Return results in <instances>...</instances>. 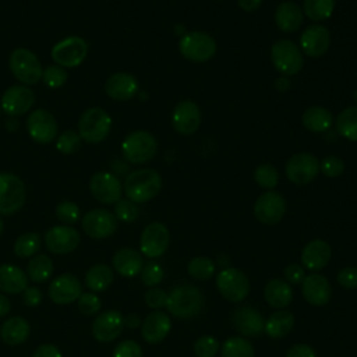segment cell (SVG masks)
I'll return each mask as SVG.
<instances>
[{
  "instance_id": "cell-1",
  "label": "cell",
  "mask_w": 357,
  "mask_h": 357,
  "mask_svg": "<svg viewBox=\"0 0 357 357\" xmlns=\"http://www.w3.org/2000/svg\"><path fill=\"white\" fill-rule=\"evenodd\" d=\"M162 188V177L153 169H138L124 180V194L135 204H144L155 198Z\"/></svg>"
},
{
  "instance_id": "cell-2",
  "label": "cell",
  "mask_w": 357,
  "mask_h": 357,
  "mask_svg": "<svg viewBox=\"0 0 357 357\" xmlns=\"http://www.w3.org/2000/svg\"><path fill=\"white\" fill-rule=\"evenodd\" d=\"M204 294L192 284H180L167 294V311L181 319L197 317L204 308Z\"/></svg>"
},
{
  "instance_id": "cell-3",
  "label": "cell",
  "mask_w": 357,
  "mask_h": 357,
  "mask_svg": "<svg viewBox=\"0 0 357 357\" xmlns=\"http://www.w3.org/2000/svg\"><path fill=\"white\" fill-rule=\"evenodd\" d=\"M158 151V142L155 137L144 130H137L128 134L123 144L121 152L127 162L132 165H142L155 158Z\"/></svg>"
},
{
  "instance_id": "cell-4",
  "label": "cell",
  "mask_w": 357,
  "mask_h": 357,
  "mask_svg": "<svg viewBox=\"0 0 357 357\" xmlns=\"http://www.w3.org/2000/svg\"><path fill=\"white\" fill-rule=\"evenodd\" d=\"M112 128V119L100 107H91L78 120V134L89 144H99L106 139Z\"/></svg>"
},
{
  "instance_id": "cell-5",
  "label": "cell",
  "mask_w": 357,
  "mask_h": 357,
  "mask_svg": "<svg viewBox=\"0 0 357 357\" xmlns=\"http://www.w3.org/2000/svg\"><path fill=\"white\" fill-rule=\"evenodd\" d=\"M13 75L25 85H35L42 79V64L39 59L28 49L18 47L13 50L8 61Z\"/></svg>"
},
{
  "instance_id": "cell-6",
  "label": "cell",
  "mask_w": 357,
  "mask_h": 357,
  "mask_svg": "<svg viewBox=\"0 0 357 357\" xmlns=\"http://www.w3.org/2000/svg\"><path fill=\"white\" fill-rule=\"evenodd\" d=\"M181 56L194 63H204L212 59L216 53L215 39L205 32H188L178 42Z\"/></svg>"
},
{
  "instance_id": "cell-7",
  "label": "cell",
  "mask_w": 357,
  "mask_h": 357,
  "mask_svg": "<svg viewBox=\"0 0 357 357\" xmlns=\"http://www.w3.org/2000/svg\"><path fill=\"white\" fill-rule=\"evenodd\" d=\"M271 60L275 68L284 77L297 74L304 64L301 50L289 39H280L273 43L271 49Z\"/></svg>"
},
{
  "instance_id": "cell-8",
  "label": "cell",
  "mask_w": 357,
  "mask_h": 357,
  "mask_svg": "<svg viewBox=\"0 0 357 357\" xmlns=\"http://www.w3.org/2000/svg\"><path fill=\"white\" fill-rule=\"evenodd\" d=\"M26 197L22 180L13 173H0V215L18 212Z\"/></svg>"
},
{
  "instance_id": "cell-9",
  "label": "cell",
  "mask_w": 357,
  "mask_h": 357,
  "mask_svg": "<svg viewBox=\"0 0 357 357\" xmlns=\"http://www.w3.org/2000/svg\"><path fill=\"white\" fill-rule=\"evenodd\" d=\"M216 287L226 300L240 303L248 296L250 280L241 271L236 268H225L218 273Z\"/></svg>"
},
{
  "instance_id": "cell-10",
  "label": "cell",
  "mask_w": 357,
  "mask_h": 357,
  "mask_svg": "<svg viewBox=\"0 0 357 357\" xmlns=\"http://www.w3.org/2000/svg\"><path fill=\"white\" fill-rule=\"evenodd\" d=\"M88 54V43L79 36H67L52 47V59L60 67H77Z\"/></svg>"
},
{
  "instance_id": "cell-11",
  "label": "cell",
  "mask_w": 357,
  "mask_h": 357,
  "mask_svg": "<svg viewBox=\"0 0 357 357\" xmlns=\"http://www.w3.org/2000/svg\"><path fill=\"white\" fill-rule=\"evenodd\" d=\"M286 177L297 185L308 184L312 181L318 172H319V162L318 159L307 152H300L293 155L284 167Z\"/></svg>"
},
{
  "instance_id": "cell-12",
  "label": "cell",
  "mask_w": 357,
  "mask_h": 357,
  "mask_svg": "<svg viewBox=\"0 0 357 357\" xmlns=\"http://www.w3.org/2000/svg\"><path fill=\"white\" fill-rule=\"evenodd\" d=\"M170 244V233L160 222L148 225L139 237L141 252L148 258H158L163 255Z\"/></svg>"
},
{
  "instance_id": "cell-13",
  "label": "cell",
  "mask_w": 357,
  "mask_h": 357,
  "mask_svg": "<svg viewBox=\"0 0 357 357\" xmlns=\"http://www.w3.org/2000/svg\"><path fill=\"white\" fill-rule=\"evenodd\" d=\"M81 225L85 234H88L92 238L102 240L110 237L116 231L117 219L112 212L102 208H96L84 215Z\"/></svg>"
},
{
  "instance_id": "cell-14",
  "label": "cell",
  "mask_w": 357,
  "mask_h": 357,
  "mask_svg": "<svg viewBox=\"0 0 357 357\" xmlns=\"http://www.w3.org/2000/svg\"><path fill=\"white\" fill-rule=\"evenodd\" d=\"M89 190L93 198L102 204H116L123 194L120 180L109 172L95 173L89 180Z\"/></svg>"
},
{
  "instance_id": "cell-15",
  "label": "cell",
  "mask_w": 357,
  "mask_h": 357,
  "mask_svg": "<svg viewBox=\"0 0 357 357\" xmlns=\"http://www.w3.org/2000/svg\"><path fill=\"white\" fill-rule=\"evenodd\" d=\"M286 212V201L276 191H266L254 204V215L264 225L278 223Z\"/></svg>"
},
{
  "instance_id": "cell-16",
  "label": "cell",
  "mask_w": 357,
  "mask_h": 357,
  "mask_svg": "<svg viewBox=\"0 0 357 357\" xmlns=\"http://www.w3.org/2000/svg\"><path fill=\"white\" fill-rule=\"evenodd\" d=\"M26 128L31 138L39 144L52 142L56 138L59 130L54 116L45 109H36L29 114L26 120Z\"/></svg>"
},
{
  "instance_id": "cell-17",
  "label": "cell",
  "mask_w": 357,
  "mask_h": 357,
  "mask_svg": "<svg viewBox=\"0 0 357 357\" xmlns=\"http://www.w3.org/2000/svg\"><path fill=\"white\" fill-rule=\"evenodd\" d=\"M47 294L56 304H71L82 294V284L77 276L63 273L50 282Z\"/></svg>"
},
{
  "instance_id": "cell-18",
  "label": "cell",
  "mask_w": 357,
  "mask_h": 357,
  "mask_svg": "<svg viewBox=\"0 0 357 357\" xmlns=\"http://www.w3.org/2000/svg\"><path fill=\"white\" fill-rule=\"evenodd\" d=\"M33 102L35 95L28 86L11 85L1 96V109L7 116L15 117L26 113L32 107Z\"/></svg>"
},
{
  "instance_id": "cell-19",
  "label": "cell",
  "mask_w": 357,
  "mask_h": 357,
  "mask_svg": "<svg viewBox=\"0 0 357 357\" xmlns=\"http://www.w3.org/2000/svg\"><path fill=\"white\" fill-rule=\"evenodd\" d=\"M172 123L177 132L183 135L194 134L201 124V110L192 100L178 102L172 113Z\"/></svg>"
},
{
  "instance_id": "cell-20",
  "label": "cell",
  "mask_w": 357,
  "mask_h": 357,
  "mask_svg": "<svg viewBox=\"0 0 357 357\" xmlns=\"http://www.w3.org/2000/svg\"><path fill=\"white\" fill-rule=\"evenodd\" d=\"M45 244L53 254H68L79 244V233L67 225L53 226L45 234Z\"/></svg>"
},
{
  "instance_id": "cell-21",
  "label": "cell",
  "mask_w": 357,
  "mask_h": 357,
  "mask_svg": "<svg viewBox=\"0 0 357 357\" xmlns=\"http://www.w3.org/2000/svg\"><path fill=\"white\" fill-rule=\"evenodd\" d=\"M124 328V317L117 310L100 312L92 324V335L98 342L109 343L119 337Z\"/></svg>"
},
{
  "instance_id": "cell-22",
  "label": "cell",
  "mask_w": 357,
  "mask_h": 357,
  "mask_svg": "<svg viewBox=\"0 0 357 357\" xmlns=\"http://www.w3.org/2000/svg\"><path fill=\"white\" fill-rule=\"evenodd\" d=\"M331 45V33L326 26L308 25L300 36V47L310 57H319L326 53Z\"/></svg>"
},
{
  "instance_id": "cell-23",
  "label": "cell",
  "mask_w": 357,
  "mask_h": 357,
  "mask_svg": "<svg viewBox=\"0 0 357 357\" xmlns=\"http://www.w3.org/2000/svg\"><path fill=\"white\" fill-rule=\"evenodd\" d=\"M233 324L238 333L247 337H255L262 333L265 321L258 310L250 305H241L233 312Z\"/></svg>"
},
{
  "instance_id": "cell-24",
  "label": "cell",
  "mask_w": 357,
  "mask_h": 357,
  "mask_svg": "<svg viewBox=\"0 0 357 357\" xmlns=\"http://www.w3.org/2000/svg\"><path fill=\"white\" fill-rule=\"evenodd\" d=\"M301 290L304 298L315 307L325 305L331 296H332V289L329 280L321 275V273H311L304 278L301 282Z\"/></svg>"
},
{
  "instance_id": "cell-25",
  "label": "cell",
  "mask_w": 357,
  "mask_h": 357,
  "mask_svg": "<svg viewBox=\"0 0 357 357\" xmlns=\"http://www.w3.org/2000/svg\"><path fill=\"white\" fill-rule=\"evenodd\" d=\"M106 93L116 100H128L138 92V81L130 73H114L105 82Z\"/></svg>"
},
{
  "instance_id": "cell-26",
  "label": "cell",
  "mask_w": 357,
  "mask_h": 357,
  "mask_svg": "<svg viewBox=\"0 0 357 357\" xmlns=\"http://www.w3.org/2000/svg\"><path fill=\"white\" fill-rule=\"evenodd\" d=\"M170 329H172L170 317L162 311L151 312L141 324V335L144 340L152 344L162 342L169 335Z\"/></svg>"
},
{
  "instance_id": "cell-27",
  "label": "cell",
  "mask_w": 357,
  "mask_h": 357,
  "mask_svg": "<svg viewBox=\"0 0 357 357\" xmlns=\"http://www.w3.org/2000/svg\"><path fill=\"white\" fill-rule=\"evenodd\" d=\"M331 259V247L324 240H312L310 241L301 252L303 266L311 272H318L324 269Z\"/></svg>"
},
{
  "instance_id": "cell-28",
  "label": "cell",
  "mask_w": 357,
  "mask_h": 357,
  "mask_svg": "<svg viewBox=\"0 0 357 357\" xmlns=\"http://www.w3.org/2000/svg\"><path fill=\"white\" fill-rule=\"evenodd\" d=\"M304 20V13L294 1H283L275 11V22L283 32H296Z\"/></svg>"
},
{
  "instance_id": "cell-29",
  "label": "cell",
  "mask_w": 357,
  "mask_h": 357,
  "mask_svg": "<svg viewBox=\"0 0 357 357\" xmlns=\"http://www.w3.org/2000/svg\"><path fill=\"white\" fill-rule=\"evenodd\" d=\"M113 268L117 273L126 278H132L138 275L144 266L142 255L134 248L119 250L112 259Z\"/></svg>"
},
{
  "instance_id": "cell-30",
  "label": "cell",
  "mask_w": 357,
  "mask_h": 357,
  "mask_svg": "<svg viewBox=\"0 0 357 357\" xmlns=\"http://www.w3.org/2000/svg\"><path fill=\"white\" fill-rule=\"evenodd\" d=\"M28 287L26 273L15 265L0 266V290L8 294L22 293Z\"/></svg>"
},
{
  "instance_id": "cell-31",
  "label": "cell",
  "mask_w": 357,
  "mask_h": 357,
  "mask_svg": "<svg viewBox=\"0 0 357 357\" xmlns=\"http://www.w3.org/2000/svg\"><path fill=\"white\" fill-rule=\"evenodd\" d=\"M265 300L273 308H284L293 300V290L290 284L283 279H271L264 290Z\"/></svg>"
},
{
  "instance_id": "cell-32",
  "label": "cell",
  "mask_w": 357,
  "mask_h": 357,
  "mask_svg": "<svg viewBox=\"0 0 357 357\" xmlns=\"http://www.w3.org/2000/svg\"><path fill=\"white\" fill-rule=\"evenodd\" d=\"M31 332L29 322L22 317L8 318L0 328V336L4 343L10 346H17L24 343Z\"/></svg>"
},
{
  "instance_id": "cell-33",
  "label": "cell",
  "mask_w": 357,
  "mask_h": 357,
  "mask_svg": "<svg viewBox=\"0 0 357 357\" xmlns=\"http://www.w3.org/2000/svg\"><path fill=\"white\" fill-rule=\"evenodd\" d=\"M303 126L312 132H325L331 128L333 117L332 113L322 106H311L303 113Z\"/></svg>"
},
{
  "instance_id": "cell-34",
  "label": "cell",
  "mask_w": 357,
  "mask_h": 357,
  "mask_svg": "<svg viewBox=\"0 0 357 357\" xmlns=\"http://www.w3.org/2000/svg\"><path fill=\"white\" fill-rule=\"evenodd\" d=\"M294 326V315L290 311L279 310L266 319L264 331L269 337L280 339L290 333V331Z\"/></svg>"
},
{
  "instance_id": "cell-35",
  "label": "cell",
  "mask_w": 357,
  "mask_h": 357,
  "mask_svg": "<svg viewBox=\"0 0 357 357\" xmlns=\"http://www.w3.org/2000/svg\"><path fill=\"white\" fill-rule=\"evenodd\" d=\"M113 282V271L105 264H96L85 273V284L92 291H105Z\"/></svg>"
},
{
  "instance_id": "cell-36",
  "label": "cell",
  "mask_w": 357,
  "mask_h": 357,
  "mask_svg": "<svg viewBox=\"0 0 357 357\" xmlns=\"http://www.w3.org/2000/svg\"><path fill=\"white\" fill-rule=\"evenodd\" d=\"M336 130L346 139L357 142V106H349L337 114Z\"/></svg>"
},
{
  "instance_id": "cell-37",
  "label": "cell",
  "mask_w": 357,
  "mask_h": 357,
  "mask_svg": "<svg viewBox=\"0 0 357 357\" xmlns=\"http://www.w3.org/2000/svg\"><path fill=\"white\" fill-rule=\"evenodd\" d=\"M336 0H304L303 13L312 21L328 20L335 10Z\"/></svg>"
},
{
  "instance_id": "cell-38",
  "label": "cell",
  "mask_w": 357,
  "mask_h": 357,
  "mask_svg": "<svg viewBox=\"0 0 357 357\" xmlns=\"http://www.w3.org/2000/svg\"><path fill=\"white\" fill-rule=\"evenodd\" d=\"M53 273V262L47 255H36L28 264V278L36 283L47 280Z\"/></svg>"
},
{
  "instance_id": "cell-39",
  "label": "cell",
  "mask_w": 357,
  "mask_h": 357,
  "mask_svg": "<svg viewBox=\"0 0 357 357\" xmlns=\"http://www.w3.org/2000/svg\"><path fill=\"white\" fill-rule=\"evenodd\" d=\"M220 357H254V349L247 339L234 336L223 343Z\"/></svg>"
},
{
  "instance_id": "cell-40",
  "label": "cell",
  "mask_w": 357,
  "mask_h": 357,
  "mask_svg": "<svg viewBox=\"0 0 357 357\" xmlns=\"http://www.w3.org/2000/svg\"><path fill=\"white\" fill-rule=\"evenodd\" d=\"M42 245V237L38 233H25L20 236L14 243V252L20 258H28L35 255Z\"/></svg>"
},
{
  "instance_id": "cell-41",
  "label": "cell",
  "mask_w": 357,
  "mask_h": 357,
  "mask_svg": "<svg viewBox=\"0 0 357 357\" xmlns=\"http://www.w3.org/2000/svg\"><path fill=\"white\" fill-rule=\"evenodd\" d=\"M215 262L206 257H195L188 262L187 271L197 280H208L215 273Z\"/></svg>"
},
{
  "instance_id": "cell-42",
  "label": "cell",
  "mask_w": 357,
  "mask_h": 357,
  "mask_svg": "<svg viewBox=\"0 0 357 357\" xmlns=\"http://www.w3.org/2000/svg\"><path fill=\"white\" fill-rule=\"evenodd\" d=\"M254 180L257 184L262 188L272 190L278 185L279 181V174L278 170L271 163H262L254 170Z\"/></svg>"
},
{
  "instance_id": "cell-43",
  "label": "cell",
  "mask_w": 357,
  "mask_h": 357,
  "mask_svg": "<svg viewBox=\"0 0 357 357\" xmlns=\"http://www.w3.org/2000/svg\"><path fill=\"white\" fill-rule=\"evenodd\" d=\"M81 146V137L78 132L73 131V130H66L64 132H61L56 141V148L57 151H60L61 153L70 155L74 153L79 149Z\"/></svg>"
},
{
  "instance_id": "cell-44",
  "label": "cell",
  "mask_w": 357,
  "mask_h": 357,
  "mask_svg": "<svg viewBox=\"0 0 357 357\" xmlns=\"http://www.w3.org/2000/svg\"><path fill=\"white\" fill-rule=\"evenodd\" d=\"M79 216H81V212L78 205L71 201H63L56 206V218L60 222L66 223L67 226L77 223L79 220Z\"/></svg>"
},
{
  "instance_id": "cell-45",
  "label": "cell",
  "mask_w": 357,
  "mask_h": 357,
  "mask_svg": "<svg viewBox=\"0 0 357 357\" xmlns=\"http://www.w3.org/2000/svg\"><path fill=\"white\" fill-rule=\"evenodd\" d=\"M138 213H139V209L137 204L130 201L128 198L120 199L114 205V216L121 222H126V223L134 222L138 218Z\"/></svg>"
},
{
  "instance_id": "cell-46",
  "label": "cell",
  "mask_w": 357,
  "mask_h": 357,
  "mask_svg": "<svg viewBox=\"0 0 357 357\" xmlns=\"http://www.w3.org/2000/svg\"><path fill=\"white\" fill-rule=\"evenodd\" d=\"M219 340L213 336H201L194 344L197 357H215L219 351Z\"/></svg>"
},
{
  "instance_id": "cell-47",
  "label": "cell",
  "mask_w": 357,
  "mask_h": 357,
  "mask_svg": "<svg viewBox=\"0 0 357 357\" xmlns=\"http://www.w3.org/2000/svg\"><path fill=\"white\" fill-rule=\"evenodd\" d=\"M42 79L49 88H60L67 81V73L60 66H49L43 70Z\"/></svg>"
},
{
  "instance_id": "cell-48",
  "label": "cell",
  "mask_w": 357,
  "mask_h": 357,
  "mask_svg": "<svg viewBox=\"0 0 357 357\" xmlns=\"http://www.w3.org/2000/svg\"><path fill=\"white\" fill-rule=\"evenodd\" d=\"M141 280L144 284L152 287V286H156L162 282L163 279V269L159 264L156 262H148L142 266L141 269Z\"/></svg>"
},
{
  "instance_id": "cell-49",
  "label": "cell",
  "mask_w": 357,
  "mask_h": 357,
  "mask_svg": "<svg viewBox=\"0 0 357 357\" xmlns=\"http://www.w3.org/2000/svg\"><path fill=\"white\" fill-rule=\"evenodd\" d=\"M78 310L84 315H95L100 310V298L95 293H82L78 297Z\"/></svg>"
},
{
  "instance_id": "cell-50",
  "label": "cell",
  "mask_w": 357,
  "mask_h": 357,
  "mask_svg": "<svg viewBox=\"0 0 357 357\" xmlns=\"http://www.w3.org/2000/svg\"><path fill=\"white\" fill-rule=\"evenodd\" d=\"M319 170L326 176V177H337L343 173L344 170V163L340 158L337 156H326L321 160L319 163Z\"/></svg>"
},
{
  "instance_id": "cell-51",
  "label": "cell",
  "mask_w": 357,
  "mask_h": 357,
  "mask_svg": "<svg viewBox=\"0 0 357 357\" xmlns=\"http://www.w3.org/2000/svg\"><path fill=\"white\" fill-rule=\"evenodd\" d=\"M113 357H142V349L135 340H123L116 346Z\"/></svg>"
},
{
  "instance_id": "cell-52",
  "label": "cell",
  "mask_w": 357,
  "mask_h": 357,
  "mask_svg": "<svg viewBox=\"0 0 357 357\" xmlns=\"http://www.w3.org/2000/svg\"><path fill=\"white\" fill-rule=\"evenodd\" d=\"M145 303L148 307L151 308H162V307H166V303H167V294L162 290V289H149L146 293H145Z\"/></svg>"
},
{
  "instance_id": "cell-53",
  "label": "cell",
  "mask_w": 357,
  "mask_h": 357,
  "mask_svg": "<svg viewBox=\"0 0 357 357\" xmlns=\"http://www.w3.org/2000/svg\"><path fill=\"white\" fill-rule=\"evenodd\" d=\"M337 282L344 289H356L357 287V268L346 266L337 273Z\"/></svg>"
},
{
  "instance_id": "cell-54",
  "label": "cell",
  "mask_w": 357,
  "mask_h": 357,
  "mask_svg": "<svg viewBox=\"0 0 357 357\" xmlns=\"http://www.w3.org/2000/svg\"><path fill=\"white\" fill-rule=\"evenodd\" d=\"M284 278L289 283L293 284H298L304 280L305 278V271L303 266L297 265V264H290L286 269H284Z\"/></svg>"
},
{
  "instance_id": "cell-55",
  "label": "cell",
  "mask_w": 357,
  "mask_h": 357,
  "mask_svg": "<svg viewBox=\"0 0 357 357\" xmlns=\"http://www.w3.org/2000/svg\"><path fill=\"white\" fill-rule=\"evenodd\" d=\"M22 301L29 307H36L42 303V291L35 286H28L22 291Z\"/></svg>"
},
{
  "instance_id": "cell-56",
  "label": "cell",
  "mask_w": 357,
  "mask_h": 357,
  "mask_svg": "<svg viewBox=\"0 0 357 357\" xmlns=\"http://www.w3.org/2000/svg\"><path fill=\"white\" fill-rule=\"evenodd\" d=\"M286 357H317L312 347L307 344H294L289 349Z\"/></svg>"
},
{
  "instance_id": "cell-57",
  "label": "cell",
  "mask_w": 357,
  "mask_h": 357,
  "mask_svg": "<svg viewBox=\"0 0 357 357\" xmlns=\"http://www.w3.org/2000/svg\"><path fill=\"white\" fill-rule=\"evenodd\" d=\"M32 357H63V356L54 344L45 343V344H40L36 347Z\"/></svg>"
},
{
  "instance_id": "cell-58",
  "label": "cell",
  "mask_w": 357,
  "mask_h": 357,
  "mask_svg": "<svg viewBox=\"0 0 357 357\" xmlns=\"http://www.w3.org/2000/svg\"><path fill=\"white\" fill-rule=\"evenodd\" d=\"M261 3L262 0H238V6L244 11H255Z\"/></svg>"
},
{
  "instance_id": "cell-59",
  "label": "cell",
  "mask_w": 357,
  "mask_h": 357,
  "mask_svg": "<svg viewBox=\"0 0 357 357\" xmlns=\"http://www.w3.org/2000/svg\"><path fill=\"white\" fill-rule=\"evenodd\" d=\"M141 324V319L137 314H128L127 317H124V325L128 326L130 329H134V328H138Z\"/></svg>"
},
{
  "instance_id": "cell-60",
  "label": "cell",
  "mask_w": 357,
  "mask_h": 357,
  "mask_svg": "<svg viewBox=\"0 0 357 357\" xmlns=\"http://www.w3.org/2000/svg\"><path fill=\"white\" fill-rule=\"evenodd\" d=\"M11 310V303L10 300L4 296V294H0V317H6Z\"/></svg>"
},
{
  "instance_id": "cell-61",
  "label": "cell",
  "mask_w": 357,
  "mask_h": 357,
  "mask_svg": "<svg viewBox=\"0 0 357 357\" xmlns=\"http://www.w3.org/2000/svg\"><path fill=\"white\" fill-rule=\"evenodd\" d=\"M289 79L286 78V77H282V78H278V81H276V88L279 89V91H286L287 88H289Z\"/></svg>"
},
{
  "instance_id": "cell-62",
  "label": "cell",
  "mask_w": 357,
  "mask_h": 357,
  "mask_svg": "<svg viewBox=\"0 0 357 357\" xmlns=\"http://www.w3.org/2000/svg\"><path fill=\"white\" fill-rule=\"evenodd\" d=\"M1 233H3V220L0 218V236H1Z\"/></svg>"
},
{
  "instance_id": "cell-63",
  "label": "cell",
  "mask_w": 357,
  "mask_h": 357,
  "mask_svg": "<svg viewBox=\"0 0 357 357\" xmlns=\"http://www.w3.org/2000/svg\"><path fill=\"white\" fill-rule=\"evenodd\" d=\"M353 98H354V100H356V102H357V89H356V91H354V95H353Z\"/></svg>"
}]
</instances>
